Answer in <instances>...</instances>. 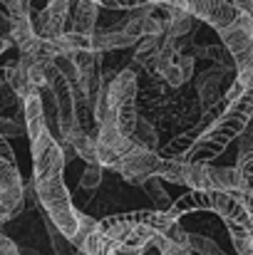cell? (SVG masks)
I'll use <instances>...</instances> for the list:
<instances>
[{
    "label": "cell",
    "mask_w": 253,
    "mask_h": 255,
    "mask_svg": "<svg viewBox=\"0 0 253 255\" xmlns=\"http://www.w3.org/2000/svg\"><path fill=\"white\" fill-rule=\"evenodd\" d=\"M251 2H253V0H251Z\"/></svg>",
    "instance_id": "cell-31"
},
{
    "label": "cell",
    "mask_w": 253,
    "mask_h": 255,
    "mask_svg": "<svg viewBox=\"0 0 253 255\" xmlns=\"http://www.w3.org/2000/svg\"><path fill=\"white\" fill-rule=\"evenodd\" d=\"M132 139H134L139 146L149 149V151H159V131H157L154 124H149L144 117L137 119V127H134V131H132Z\"/></svg>",
    "instance_id": "cell-17"
},
{
    "label": "cell",
    "mask_w": 253,
    "mask_h": 255,
    "mask_svg": "<svg viewBox=\"0 0 253 255\" xmlns=\"http://www.w3.org/2000/svg\"><path fill=\"white\" fill-rule=\"evenodd\" d=\"M94 228H97V218L89 216V213H84V211H80V226H77V233L72 236V246L75 248H82V243L87 241V236Z\"/></svg>",
    "instance_id": "cell-21"
},
{
    "label": "cell",
    "mask_w": 253,
    "mask_h": 255,
    "mask_svg": "<svg viewBox=\"0 0 253 255\" xmlns=\"http://www.w3.org/2000/svg\"><path fill=\"white\" fill-rule=\"evenodd\" d=\"M32 156V186L37 196V208L65 233L72 243V236L80 226V211L72 203V193L65 183V156L60 141L45 129L37 139L30 141Z\"/></svg>",
    "instance_id": "cell-1"
},
{
    "label": "cell",
    "mask_w": 253,
    "mask_h": 255,
    "mask_svg": "<svg viewBox=\"0 0 253 255\" xmlns=\"http://www.w3.org/2000/svg\"><path fill=\"white\" fill-rule=\"evenodd\" d=\"M97 15H99V5L94 0H75L72 15H70V22H72L70 30L92 37L94 27H97Z\"/></svg>",
    "instance_id": "cell-15"
},
{
    "label": "cell",
    "mask_w": 253,
    "mask_h": 255,
    "mask_svg": "<svg viewBox=\"0 0 253 255\" xmlns=\"http://www.w3.org/2000/svg\"><path fill=\"white\" fill-rule=\"evenodd\" d=\"M236 67H226V65H211L209 70L196 75L194 82V94L201 104V109H209L211 104H216L224 92L231 87V82L236 80Z\"/></svg>",
    "instance_id": "cell-6"
},
{
    "label": "cell",
    "mask_w": 253,
    "mask_h": 255,
    "mask_svg": "<svg viewBox=\"0 0 253 255\" xmlns=\"http://www.w3.org/2000/svg\"><path fill=\"white\" fill-rule=\"evenodd\" d=\"M186 12H191L196 20L206 22L214 30H221V27L231 25L239 15V10L231 0H189Z\"/></svg>",
    "instance_id": "cell-10"
},
{
    "label": "cell",
    "mask_w": 253,
    "mask_h": 255,
    "mask_svg": "<svg viewBox=\"0 0 253 255\" xmlns=\"http://www.w3.org/2000/svg\"><path fill=\"white\" fill-rule=\"evenodd\" d=\"M142 188L147 191V196H149V201L154 203L157 211H169V206L174 203V201H169L167 188L162 186V178H159V176H149V178L142 183Z\"/></svg>",
    "instance_id": "cell-18"
},
{
    "label": "cell",
    "mask_w": 253,
    "mask_h": 255,
    "mask_svg": "<svg viewBox=\"0 0 253 255\" xmlns=\"http://www.w3.org/2000/svg\"><path fill=\"white\" fill-rule=\"evenodd\" d=\"M22 124H25V134H27V139H30V141H32V139H37V136L47 129L40 92H35V94H30V97H25V99H22Z\"/></svg>",
    "instance_id": "cell-13"
},
{
    "label": "cell",
    "mask_w": 253,
    "mask_h": 255,
    "mask_svg": "<svg viewBox=\"0 0 253 255\" xmlns=\"http://www.w3.org/2000/svg\"><path fill=\"white\" fill-rule=\"evenodd\" d=\"M15 65H17V60L15 62H7V65H0V85H10L12 72H15Z\"/></svg>",
    "instance_id": "cell-26"
},
{
    "label": "cell",
    "mask_w": 253,
    "mask_h": 255,
    "mask_svg": "<svg viewBox=\"0 0 253 255\" xmlns=\"http://www.w3.org/2000/svg\"><path fill=\"white\" fill-rule=\"evenodd\" d=\"M0 2H5V0H0Z\"/></svg>",
    "instance_id": "cell-29"
},
{
    "label": "cell",
    "mask_w": 253,
    "mask_h": 255,
    "mask_svg": "<svg viewBox=\"0 0 253 255\" xmlns=\"http://www.w3.org/2000/svg\"><path fill=\"white\" fill-rule=\"evenodd\" d=\"M184 186L191 191H236L241 188V173L236 166L184 161Z\"/></svg>",
    "instance_id": "cell-4"
},
{
    "label": "cell",
    "mask_w": 253,
    "mask_h": 255,
    "mask_svg": "<svg viewBox=\"0 0 253 255\" xmlns=\"http://www.w3.org/2000/svg\"><path fill=\"white\" fill-rule=\"evenodd\" d=\"M189 251L196 255H224L221 246L201 233H189Z\"/></svg>",
    "instance_id": "cell-20"
},
{
    "label": "cell",
    "mask_w": 253,
    "mask_h": 255,
    "mask_svg": "<svg viewBox=\"0 0 253 255\" xmlns=\"http://www.w3.org/2000/svg\"><path fill=\"white\" fill-rule=\"evenodd\" d=\"M0 134H2L5 139H7V136H20V122L0 117Z\"/></svg>",
    "instance_id": "cell-25"
},
{
    "label": "cell",
    "mask_w": 253,
    "mask_h": 255,
    "mask_svg": "<svg viewBox=\"0 0 253 255\" xmlns=\"http://www.w3.org/2000/svg\"><path fill=\"white\" fill-rule=\"evenodd\" d=\"M224 255H226V253H224Z\"/></svg>",
    "instance_id": "cell-30"
},
{
    "label": "cell",
    "mask_w": 253,
    "mask_h": 255,
    "mask_svg": "<svg viewBox=\"0 0 253 255\" xmlns=\"http://www.w3.org/2000/svg\"><path fill=\"white\" fill-rule=\"evenodd\" d=\"M139 40L134 35H129L124 27L122 30H109V32H94L92 35V50L97 52H114V50H124V47H134Z\"/></svg>",
    "instance_id": "cell-16"
},
{
    "label": "cell",
    "mask_w": 253,
    "mask_h": 255,
    "mask_svg": "<svg viewBox=\"0 0 253 255\" xmlns=\"http://www.w3.org/2000/svg\"><path fill=\"white\" fill-rule=\"evenodd\" d=\"M159 151H149V149H144V146H134V149H129L127 154H124V159L119 161V166H117V176L122 178V181H127L129 186H142L149 176H154L157 173V166H159Z\"/></svg>",
    "instance_id": "cell-7"
},
{
    "label": "cell",
    "mask_w": 253,
    "mask_h": 255,
    "mask_svg": "<svg viewBox=\"0 0 253 255\" xmlns=\"http://www.w3.org/2000/svg\"><path fill=\"white\" fill-rule=\"evenodd\" d=\"M142 65L132 57V62L127 67H122L107 87V102H109V109L117 119V127L122 134L132 136L134 127H137V119H139V112H137V92H139V75H142Z\"/></svg>",
    "instance_id": "cell-3"
},
{
    "label": "cell",
    "mask_w": 253,
    "mask_h": 255,
    "mask_svg": "<svg viewBox=\"0 0 253 255\" xmlns=\"http://www.w3.org/2000/svg\"><path fill=\"white\" fill-rule=\"evenodd\" d=\"M164 236H167L171 243H176V246H181V248H189V231H186L179 221H174V223L169 226L167 231H164Z\"/></svg>",
    "instance_id": "cell-23"
},
{
    "label": "cell",
    "mask_w": 253,
    "mask_h": 255,
    "mask_svg": "<svg viewBox=\"0 0 253 255\" xmlns=\"http://www.w3.org/2000/svg\"><path fill=\"white\" fill-rule=\"evenodd\" d=\"M82 251L87 255H144L147 248H134V246H124L117 243L107 236H102L97 228L87 236V241L82 243Z\"/></svg>",
    "instance_id": "cell-11"
},
{
    "label": "cell",
    "mask_w": 253,
    "mask_h": 255,
    "mask_svg": "<svg viewBox=\"0 0 253 255\" xmlns=\"http://www.w3.org/2000/svg\"><path fill=\"white\" fill-rule=\"evenodd\" d=\"M0 206L10 211V218L17 221L25 213V186L15 161L0 159Z\"/></svg>",
    "instance_id": "cell-9"
},
{
    "label": "cell",
    "mask_w": 253,
    "mask_h": 255,
    "mask_svg": "<svg viewBox=\"0 0 253 255\" xmlns=\"http://www.w3.org/2000/svg\"><path fill=\"white\" fill-rule=\"evenodd\" d=\"M236 169L241 173V188H251L253 186V154L239 159L236 161Z\"/></svg>",
    "instance_id": "cell-24"
},
{
    "label": "cell",
    "mask_w": 253,
    "mask_h": 255,
    "mask_svg": "<svg viewBox=\"0 0 253 255\" xmlns=\"http://www.w3.org/2000/svg\"><path fill=\"white\" fill-rule=\"evenodd\" d=\"M17 253H20V255H42V251H37V248H22V246H17Z\"/></svg>",
    "instance_id": "cell-27"
},
{
    "label": "cell",
    "mask_w": 253,
    "mask_h": 255,
    "mask_svg": "<svg viewBox=\"0 0 253 255\" xmlns=\"http://www.w3.org/2000/svg\"><path fill=\"white\" fill-rule=\"evenodd\" d=\"M236 141H239V159L251 156L253 154V114H251V119H249V124H246V129L241 131V136Z\"/></svg>",
    "instance_id": "cell-22"
},
{
    "label": "cell",
    "mask_w": 253,
    "mask_h": 255,
    "mask_svg": "<svg viewBox=\"0 0 253 255\" xmlns=\"http://www.w3.org/2000/svg\"><path fill=\"white\" fill-rule=\"evenodd\" d=\"M194 67H196V57H194V55H189V52H179L167 67L159 72V77H162L169 87L181 89V87L196 75V72H194Z\"/></svg>",
    "instance_id": "cell-12"
},
{
    "label": "cell",
    "mask_w": 253,
    "mask_h": 255,
    "mask_svg": "<svg viewBox=\"0 0 253 255\" xmlns=\"http://www.w3.org/2000/svg\"><path fill=\"white\" fill-rule=\"evenodd\" d=\"M221 37V45L229 50V55L236 62V72H246L253 67V17L246 12H239L236 20L221 30H216Z\"/></svg>",
    "instance_id": "cell-5"
},
{
    "label": "cell",
    "mask_w": 253,
    "mask_h": 255,
    "mask_svg": "<svg viewBox=\"0 0 253 255\" xmlns=\"http://www.w3.org/2000/svg\"><path fill=\"white\" fill-rule=\"evenodd\" d=\"M251 114H253V87H249L236 99H229L224 112L191 144V149L186 151L184 161H189V164H211L216 156H221L226 151V146L231 141H236L241 136V131L246 129Z\"/></svg>",
    "instance_id": "cell-2"
},
{
    "label": "cell",
    "mask_w": 253,
    "mask_h": 255,
    "mask_svg": "<svg viewBox=\"0 0 253 255\" xmlns=\"http://www.w3.org/2000/svg\"><path fill=\"white\" fill-rule=\"evenodd\" d=\"M162 181L167 183H176V186H184V161L179 159H159V166H157V173Z\"/></svg>",
    "instance_id": "cell-19"
},
{
    "label": "cell",
    "mask_w": 253,
    "mask_h": 255,
    "mask_svg": "<svg viewBox=\"0 0 253 255\" xmlns=\"http://www.w3.org/2000/svg\"><path fill=\"white\" fill-rule=\"evenodd\" d=\"M10 45H12V40H10V37H2V35H0V55H2V52H5V50H7Z\"/></svg>",
    "instance_id": "cell-28"
},
{
    "label": "cell",
    "mask_w": 253,
    "mask_h": 255,
    "mask_svg": "<svg viewBox=\"0 0 253 255\" xmlns=\"http://www.w3.org/2000/svg\"><path fill=\"white\" fill-rule=\"evenodd\" d=\"M87 47H92V37L80 35L75 30H65V32L45 40V50L52 57H57V55H72V52H80V50H87Z\"/></svg>",
    "instance_id": "cell-14"
},
{
    "label": "cell",
    "mask_w": 253,
    "mask_h": 255,
    "mask_svg": "<svg viewBox=\"0 0 253 255\" xmlns=\"http://www.w3.org/2000/svg\"><path fill=\"white\" fill-rule=\"evenodd\" d=\"M70 10H72V0H47V5L42 10L30 7V22H32L35 35L42 40H50V37L65 32Z\"/></svg>",
    "instance_id": "cell-8"
}]
</instances>
